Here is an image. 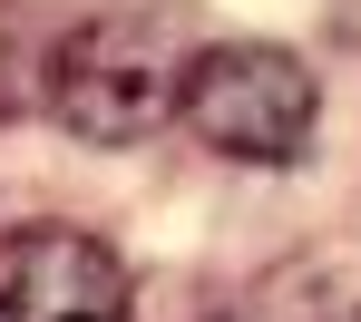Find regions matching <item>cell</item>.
I'll list each match as a JSON object with an SVG mask.
<instances>
[{
	"mask_svg": "<svg viewBox=\"0 0 361 322\" xmlns=\"http://www.w3.org/2000/svg\"><path fill=\"white\" fill-rule=\"evenodd\" d=\"M312 108H322L312 68L293 49H264V39L195 49L185 59V98H176V118L235 166H293L302 137H312Z\"/></svg>",
	"mask_w": 361,
	"mask_h": 322,
	"instance_id": "7a4b0ae2",
	"label": "cell"
},
{
	"mask_svg": "<svg viewBox=\"0 0 361 322\" xmlns=\"http://www.w3.org/2000/svg\"><path fill=\"white\" fill-rule=\"evenodd\" d=\"M127 264L78 225H10L0 235V322H127Z\"/></svg>",
	"mask_w": 361,
	"mask_h": 322,
	"instance_id": "3957f363",
	"label": "cell"
},
{
	"mask_svg": "<svg viewBox=\"0 0 361 322\" xmlns=\"http://www.w3.org/2000/svg\"><path fill=\"white\" fill-rule=\"evenodd\" d=\"M176 98H185V49L166 39L157 10H98L49 49V108L88 147H127V137L166 128Z\"/></svg>",
	"mask_w": 361,
	"mask_h": 322,
	"instance_id": "6da1fadb",
	"label": "cell"
}]
</instances>
